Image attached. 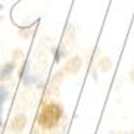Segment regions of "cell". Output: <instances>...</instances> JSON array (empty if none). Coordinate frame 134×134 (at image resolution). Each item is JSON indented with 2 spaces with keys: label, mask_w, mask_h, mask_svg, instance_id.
<instances>
[{
  "label": "cell",
  "mask_w": 134,
  "mask_h": 134,
  "mask_svg": "<svg viewBox=\"0 0 134 134\" xmlns=\"http://www.w3.org/2000/svg\"><path fill=\"white\" fill-rule=\"evenodd\" d=\"M62 115H63L62 106H59L58 103L44 105L41 112H40V115H38V124L44 130H50L55 125H58V122L62 118Z\"/></svg>",
  "instance_id": "6da1fadb"
},
{
  "label": "cell",
  "mask_w": 134,
  "mask_h": 134,
  "mask_svg": "<svg viewBox=\"0 0 134 134\" xmlns=\"http://www.w3.org/2000/svg\"><path fill=\"white\" fill-rule=\"evenodd\" d=\"M25 124H27V118H25L24 115H18L15 118V121L12 122V130L13 131H21L25 127Z\"/></svg>",
  "instance_id": "7a4b0ae2"
},
{
  "label": "cell",
  "mask_w": 134,
  "mask_h": 134,
  "mask_svg": "<svg viewBox=\"0 0 134 134\" xmlns=\"http://www.w3.org/2000/svg\"><path fill=\"white\" fill-rule=\"evenodd\" d=\"M13 63H8V65H4L3 68H2V72H0V78L2 80H6L9 77V75L12 74V71H13Z\"/></svg>",
  "instance_id": "3957f363"
},
{
  "label": "cell",
  "mask_w": 134,
  "mask_h": 134,
  "mask_svg": "<svg viewBox=\"0 0 134 134\" xmlns=\"http://www.w3.org/2000/svg\"><path fill=\"white\" fill-rule=\"evenodd\" d=\"M8 99V90L4 87L0 86V109H2V105L4 103V100Z\"/></svg>",
  "instance_id": "277c9868"
},
{
  "label": "cell",
  "mask_w": 134,
  "mask_h": 134,
  "mask_svg": "<svg viewBox=\"0 0 134 134\" xmlns=\"http://www.w3.org/2000/svg\"><path fill=\"white\" fill-rule=\"evenodd\" d=\"M0 125H2V116H0Z\"/></svg>",
  "instance_id": "5b68a950"
},
{
  "label": "cell",
  "mask_w": 134,
  "mask_h": 134,
  "mask_svg": "<svg viewBox=\"0 0 134 134\" xmlns=\"http://www.w3.org/2000/svg\"><path fill=\"white\" fill-rule=\"evenodd\" d=\"M0 9H2V4H0Z\"/></svg>",
  "instance_id": "8992f818"
}]
</instances>
